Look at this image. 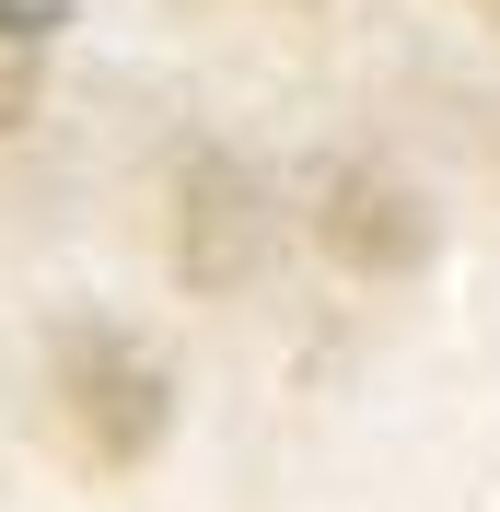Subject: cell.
Returning <instances> with one entry per match:
<instances>
[{"instance_id":"6da1fadb","label":"cell","mask_w":500,"mask_h":512,"mask_svg":"<svg viewBox=\"0 0 500 512\" xmlns=\"http://www.w3.org/2000/svg\"><path fill=\"white\" fill-rule=\"evenodd\" d=\"M47 419H59L82 478H128L163 443V361L117 326H70L59 361H47Z\"/></svg>"},{"instance_id":"7a4b0ae2","label":"cell","mask_w":500,"mask_h":512,"mask_svg":"<svg viewBox=\"0 0 500 512\" xmlns=\"http://www.w3.org/2000/svg\"><path fill=\"white\" fill-rule=\"evenodd\" d=\"M314 245L338 256V268H361V280H396V268L431 256V210H419L384 163H338V175L314 187Z\"/></svg>"},{"instance_id":"3957f363","label":"cell","mask_w":500,"mask_h":512,"mask_svg":"<svg viewBox=\"0 0 500 512\" xmlns=\"http://www.w3.org/2000/svg\"><path fill=\"white\" fill-rule=\"evenodd\" d=\"M175 256H187V280H233L256 256V187L221 152L187 163V233H175Z\"/></svg>"},{"instance_id":"277c9868","label":"cell","mask_w":500,"mask_h":512,"mask_svg":"<svg viewBox=\"0 0 500 512\" xmlns=\"http://www.w3.org/2000/svg\"><path fill=\"white\" fill-rule=\"evenodd\" d=\"M35 82H47V12L35 0H0V128L35 117Z\"/></svg>"},{"instance_id":"5b68a950","label":"cell","mask_w":500,"mask_h":512,"mask_svg":"<svg viewBox=\"0 0 500 512\" xmlns=\"http://www.w3.org/2000/svg\"><path fill=\"white\" fill-rule=\"evenodd\" d=\"M466 12H477V24H500V0H466Z\"/></svg>"}]
</instances>
